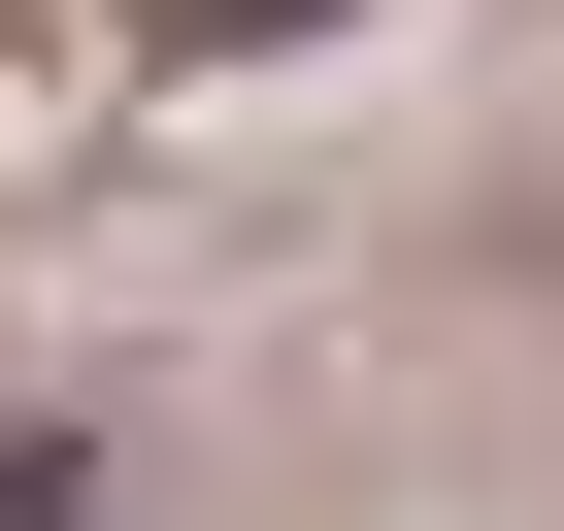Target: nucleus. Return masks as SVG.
<instances>
[{
	"label": "nucleus",
	"mask_w": 564,
	"mask_h": 531,
	"mask_svg": "<svg viewBox=\"0 0 564 531\" xmlns=\"http://www.w3.org/2000/svg\"><path fill=\"white\" fill-rule=\"evenodd\" d=\"M166 34H300V0H166Z\"/></svg>",
	"instance_id": "nucleus-1"
}]
</instances>
